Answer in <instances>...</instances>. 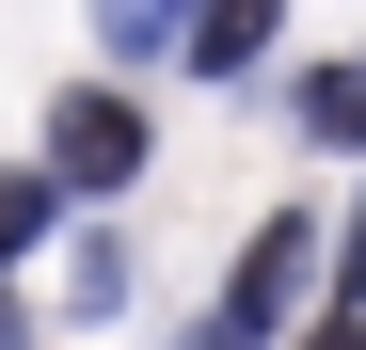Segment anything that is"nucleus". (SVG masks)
<instances>
[{"label":"nucleus","instance_id":"8","mask_svg":"<svg viewBox=\"0 0 366 350\" xmlns=\"http://www.w3.org/2000/svg\"><path fill=\"white\" fill-rule=\"evenodd\" d=\"M319 350H366V319H335V334H319Z\"/></svg>","mask_w":366,"mask_h":350},{"label":"nucleus","instance_id":"4","mask_svg":"<svg viewBox=\"0 0 366 350\" xmlns=\"http://www.w3.org/2000/svg\"><path fill=\"white\" fill-rule=\"evenodd\" d=\"M302 128H319V144H366V48H350V64H319V80H302Z\"/></svg>","mask_w":366,"mask_h":350},{"label":"nucleus","instance_id":"6","mask_svg":"<svg viewBox=\"0 0 366 350\" xmlns=\"http://www.w3.org/2000/svg\"><path fill=\"white\" fill-rule=\"evenodd\" d=\"M48 207H64L48 175H0V255H16V239H48Z\"/></svg>","mask_w":366,"mask_h":350},{"label":"nucleus","instance_id":"3","mask_svg":"<svg viewBox=\"0 0 366 350\" xmlns=\"http://www.w3.org/2000/svg\"><path fill=\"white\" fill-rule=\"evenodd\" d=\"M255 48H271V0H207V16H192V64L207 80H239Z\"/></svg>","mask_w":366,"mask_h":350},{"label":"nucleus","instance_id":"7","mask_svg":"<svg viewBox=\"0 0 366 350\" xmlns=\"http://www.w3.org/2000/svg\"><path fill=\"white\" fill-rule=\"evenodd\" d=\"M335 255V286H350V303H366V207H350V239H319Z\"/></svg>","mask_w":366,"mask_h":350},{"label":"nucleus","instance_id":"5","mask_svg":"<svg viewBox=\"0 0 366 350\" xmlns=\"http://www.w3.org/2000/svg\"><path fill=\"white\" fill-rule=\"evenodd\" d=\"M112 303H128V255L80 239V255H64V319H112Z\"/></svg>","mask_w":366,"mask_h":350},{"label":"nucleus","instance_id":"1","mask_svg":"<svg viewBox=\"0 0 366 350\" xmlns=\"http://www.w3.org/2000/svg\"><path fill=\"white\" fill-rule=\"evenodd\" d=\"M302 286H319V223H255V255L223 271V303L192 319V350H271Z\"/></svg>","mask_w":366,"mask_h":350},{"label":"nucleus","instance_id":"2","mask_svg":"<svg viewBox=\"0 0 366 350\" xmlns=\"http://www.w3.org/2000/svg\"><path fill=\"white\" fill-rule=\"evenodd\" d=\"M128 175H144V111L80 80L64 111H48V191H128Z\"/></svg>","mask_w":366,"mask_h":350}]
</instances>
